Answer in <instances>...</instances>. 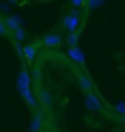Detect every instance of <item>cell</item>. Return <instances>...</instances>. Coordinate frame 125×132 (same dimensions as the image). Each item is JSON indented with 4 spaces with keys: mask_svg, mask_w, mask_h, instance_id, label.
I'll return each mask as SVG.
<instances>
[{
    "mask_svg": "<svg viewBox=\"0 0 125 132\" xmlns=\"http://www.w3.org/2000/svg\"><path fill=\"white\" fill-rule=\"evenodd\" d=\"M18 90H19L21 95L24 97V100L27 101V104L29 107H35L37 106L31 91H29V75L27 72V69H21V73L18 76Z\"/></svg>",
    "mask_w": 125,
    "mask_h": 132,
    "instance_id": "6da1fadb",
    "label": "cell"
},
{
    "mask_svg": "<svg viewBox=\"0 0 125 132\" xmlns=\"http://www.w3.org/2000/svg\"><path fill=\"white\" fill-rule=\"evenodd\" d=\"M62 27L65 29H68L69 32H74V31H77L78 27H80V18H78L77 15H66L65 18L62 19Z\"/></svg>",
    "mask_w": 125,
    "mask_h": 132,
    "instance_id": "7a4b0ae2",
    "label": "cell"
},
{
    "mask_svg": "<svg viewBox=\"0 0 125 132\" xmlns=\"http://www.w3.org/2000/svg\"><path fill=\"white\" fill-rule=\"evenodd\" d=\"M60 43H62V40L58 34H49L43 38V44L46 47H59Z\"/></svg>",
    "mask_w": 125,
    "mask_h": 132,
    "instance_id": "3957f363",
    "label": "cell"
},
{
    "mask_svg": "<svg viewBox=\"0 0 125 132\" xmlns=\"http://www.w3.org/2000/svg\"><path fill=\"white\" fill-rule=\"evenodd\" d=\"M78 81H80V85H81V88L85 93H91L93 90V84L90 78L85 75V73H82V72H78Z\"/></svg>",
    "mask_w": 125,
    "mask_h": 132,
    "instance_id": "277c9868",
    "label": "cell"
},
{
    "mask_svg": "<svg viewBox=\"0 0 125 132\" xmlns=\"http://www.w3.org/2000/svg\"><path fill=\"white\" fill-rule=\"evenodd\" d=\"M5 24H6L7 31H12V32L21 28V21L18 16H7V18H5Z\"/></svg>",
    "mask_w": 125,
    "mask_h": 132,
    "instance_id": "5b68a950",
    "label": "cell"
},
{
    "mask_svg": "<svg viewBox=\"0 0 125 132\" xmlns=\"http://www.w3.org/2000/svg\"><path fill=\"white\" fill-rule=\"evenodd\" d=\"M85 104H87V107H88V110H100V103H99V100H97L96 95L91 94V93L87 94Z\"/></svg>",
    "mask_w": 125,
    "mask_h": 132,
    "instance_id": "8992f818",
    "label": "cell"
},
{
    "mask_svg": "<svg viewBox=\"0 0 125 132\" xmlns=\"http://www.w3.org/2000/svg\"><path fill=\"white\" fill-rule=\"evenodd\" d=\"M68 54L72 57L74 60L77 62V63H80V65H84V60H85V59H84V54H82V52L77 47V46H75V47H71V48H69Z\"/></svg>",
    "mask_w": 125,
    "mask_h": 132,
    "instance_id": "52a82bcc",
    "label": "cell"
},
{
    "mask_svg": "<svg viewBox=\"0 0 125 132\" xmlns=\"http://www.w3.org/2000/svg\"><path fill=\"white\" fill-rule=\"evenodd\" d=\"M38 101L43 104V106H46V107H49V106L52 104V95L49 94L47 90L40 88V91H38Z\"/></svg>",
    "mask_w": 125,
    "mask_h": 132,
    "instance_id": "ba28073f",
    "label": "cell"
},
{
    "mask_svg": "<svg viewBox=\"0 0 125 132\" xmlns=\"http://www.w3.org/2000/svg\"><path fill=\"white\" fill-rule=\"evenodd\" d=\"M22 54L25 56V59L28 62L34 60V57H35V47L34 46H24V48H22Z\"/></svg>",
    "mask_w": 125,
    "mask_h": 132,
    "instance_id": "9c48e42d",
    "label": "cell"
},
{
    "mask_svg": "<svg viewBox=\"0 0 125 132\" xmlns=\"http://www.w3.org/2000/svg\"><path fill=\"white\" fill-rule=\"evenodd\" d=\"M78 40H80V34L78 32H75V31H74V32H69V35L66 37V44L69 47H75Z\"/></svg>",
    "mask_w": 125,
    "mask_h": 132,
    "instance_id": "30bf717a",
    "label": "cell"
},
{
    "mask_svg": "<svg viewBox=\"0 0 125 132\" xmlns=\"http://www.w3.org/2000/svg\"><path fill=\"white\" fill-rule=\"evenodd\" d=\"M41 125H43V119L40 118V116H35L34 120L31 122V125H29V131H31V132L40 131V129H41Z\"/></svg>",
    "mask_w": 125,
    "mask_h": 132,
    "instance_id": "8fae6325",
    "label": "cell"
},
{
    "mask_svg": "<svg viewBox=\"0 0 125 132\" xmlns=\"http://www.w3.org/2000/svg\"><path fill=\"white\" fill-rule=\"evenodd\" d=\"M13 38H15V43H21L25 40V31L22 28L16 29V31H13Z\"/></svg>",
    "mask_w": 125,
    "mask_h": 132,
    "instance_id": "7c38bea8",
    "label": "cell"
},
{
    "mask_svg": "<svg viewBox=\"0 0 125 132\" xmlns=\"http://www.w3.org/2000/svg\"><path fill=\"white\" fill-rule=\"evenodd\" d=\"M103 3V0H87V6L90 7V9H96L99 6Z\"/></svg>",
    "mask_w": 125,
    "mask_h": 132,
    "instance_id": "4fadbf2b",
    "label": "cell"
},
{
    "mask_svg": "<svg viewBox=\"0 0 125 132\" xmlns=\"http://www.w3.org/2000/svg\"><path fill=\"white\" fill-rule=\"evenodd\" d=\"M7 32V28H6L5 19H0V35H5Z\"/></svg>",
    "mask_w": 125,
    "mask_h": 132,
    "instance_id": "5bb4252c",
    "label": "cell"
},
{
    "mask_svg": "<svg viewBox=\"0 0 125 132\" xmlns=\"http://www.w3.org/2000/svg\"><path fill=\"white\" fill-rule=\"evenodd\" d=\"M84 3H85V0H71V5L74 7H81Z\"/></svg>",
    "mask_w": 125,
    "mask_h": 132,
    "instance_id": "9a60e30c",
    "label": "cell"
},
{
    "mask_svg": "<svg viewBox=\"0 0 125 132\" xmlns=\"http://www.w3.org/2000/svg\"><path fill=\"white\" fill-rule=\"evenodd\" d=\"M115 110L118 112V113H121V114H125V104H124V103H121V104H116Z\"/></svg>",
    "mask_w": 125,
    "mask_h": 132,
    "instance_id": "2e32d148",
    "label": "cell"
}]
</instances>
